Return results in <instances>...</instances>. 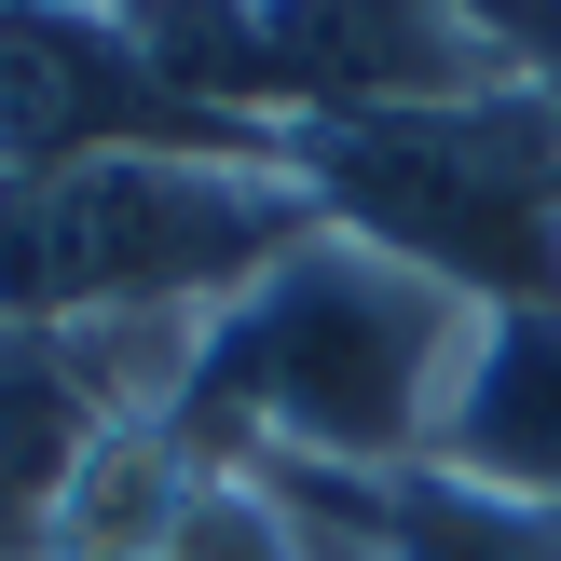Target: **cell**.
Here are the masks:
<instances>
[{"mask_svg": "<svg viewBox=\"0 0 561 561\" xmlns=\"http://www.w3.org/2000/svg\"><path fill=\"white\" fill-rule=\"evenodd\" d=\"M110 438L137 425L82 383V356L55 329H0V561H69V520L96 493Z\"/></svg>", "mask_w": 561, "mask_h": 561, "instance_id": "5b68a950", "label": "cell"}, {"mask_svg": "<svg viewBox=\"0 0 561 561\" xmlns=\"http://www.w3.org/2000/svg\"><path fill=\"white\" fill-rule=\"evenodd\" d=\"M288 179L329 233L411 261L466 316H561V96L425 110V124H301Z\"/></svg>", "mask_w": 561, "mask_h": 561, "instance_id": "3957f363", "label": "cell"}, {"mask_svg": "<svg viewBox=\"0 0 561 561\" xmlns=\"http://www.w3.org/2000/svg\"><path fill=\"white\" fill-rule=\"evenodd\" d=\"M466 301L356 233H301L261 288L206 316L179 438L206 466H329V480H398L438 453V411L466 370Z\"/></svg>", "mask_w": 561, "mask_h": 561, "instance_id": "6da1fadb", "label": "cell"}, {"mask_svg": "<svg viewBox=\"0 0 561 561\" xmlns=\"http://www.w3.org/2000/svg\"><path fill=\"white\" fill-rule=\"evenodd\" d=\"M425 466L561 507V316H480L466 329V370H453V411H438Z\"/></svg>", "mask_w": 561, "mask_h": 561, "instance_id": "8992f818", "label": "cell"}, {"mask_svg": "<svg viewBox=\"0 0 561 561\" xmlns=\"http://www.w3.org/2000/svg\"><path fill=\"white\" fill-rule=\"evenodd\" d=\"M383 561H561V507L535 493L453 480V466H398V480H356Z\"/></svg>", "mask_w": 561, "mask_h": 561, "instance_id": "52a82bcc", "label": "cell"}, {"mask_svg": "<svg viewBox=\"0 0 561 561\" xmlns=\"http://www.w3.org/2000/svg\"><path fill=\"white\" fill-rule=\"evenodd\" d=\"M316 233L288 151H82L0 179V329L219 316Z\"/></svg>", "mask_w": 561, "mask_h": 561, "instance_id": "7a4b0ae2", "label": "cell"}, {"mask_svg": "<svg viewBox=\"0 0 561 561\" xmlns=\"http://www.w3.org/2000/svg\"><path fill=\"white\" fill-rule=\"evenodd\" d=\"M261 14L274 124H425V110L520 96V55L466 0H247Z\"/></svg>", "mask_w": 561, "mask_h": 561, "instance_id": "277c9868", "label": "cell"}]
</instances>
